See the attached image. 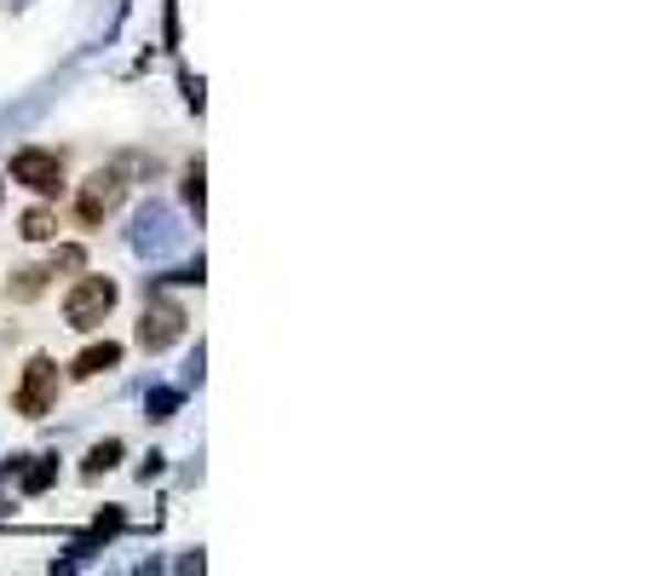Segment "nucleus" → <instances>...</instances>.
<instances>
[{
	"label": "nucleus",
	"mask_w": 656,
	"mask_h": 576,
	"mask_svg": "<svg viewBox=\"0 0 656 576\" xmlns=\"http://www.w3.org/2000/svg\"><path fill=\"white\" fill-rule=\"evenodd\" d=\"M116 312V283L110 278H81L69 289V300H64V323L69 329H98Z\"/></svg>",
	"instance_id": "obj_1"
},
{
	"label": "nucleus",
	"mask_w": 656,
	"mask_h": 576,
	"mask_svg": "<svg viewBox=\"0 0 656 576\" xmlns=\"http://www.w3.org/2000/svg\"><path fill=\"white\" fill-rule=\"evenodd\" d=\"M12 404H18V415L41 421L46 410L58 404V363L53 358H30V369H23V381L12 392Z\"/></svg>",
	"instance_id": "obj_2"
},
{
	"label": "nucleus",
	"mask_w": 656,
	"mask_h": 576,
	"mask_svg": "<svg viewBox=\"0 0 656 576\" xmlns=\"http://www.w3.org/2000/svg\"><path fill=\"white\" fill-rule=\"evenodd\" d=\"M121 196H128V185H121V173H116V167L92 173V180L81 185V196H75V219H81V225L110 219V214L121 208Z\"/></svg>",
	"instance_id": "obj_3"
},
{
	"label": "nucleus",
	"mask_w": 656,
	"mask_h": 576,
	"mask_svg": "<svg viewBox=\"0 0 656 576\" xmlns=\"http://www.w3.org/2000/svg\"><path fill=\"white\" fill-rule=\"evenodd\" d=\"M12 180L30 185L35 196H58L64 191V162L53 156V150H18V156H12Z\"/></svg>",
	"instance_id": "obj_4"
},
{
	"label": "nucleus",
	"mask_w": 656,
	"mask_h": 576,
	"mask_svg": "<svg viewBox=\"0 0 656 576\" xmlns=\"http://www.w3.org/2000/svg\"><path fill=\"white\" fill-rule=\"evenodd\" d=\"M179 335H185V312L173 306V300H150L144 323H139V346H144V352H167Z\"/></svg>",
	"instance_id": "obj_5"
},
{
	"label": "nucleus",
	"mask_w": 656,
	"mask_h": 576,
	"mask_svg": "<svg viewBox=\"0 0 656 576\" xmlns=\"http://www.w3.org/2000/svg\"><path fill=\"white\" fill-rule=\"evenodd\" d=\"M116 363H121V346L116 340H98V346H87V352L69 363V374H75V381H92V374H105Z\"/></svg>",
	"instance_id": "obj_6"
},
{
	"label": "nucleus",
	"mask_w": 656,
	"mask_h": 576,
	"mask_svg": "<svg viewBox=\"0 0 656 576\" xmlns=\"http://www.w3.org/2000/svg\"><path fill=\"white\" fill-rule=\"evenodd\" d=\"M139 248H144V254H162V248L173 242V219L162 214V208H144L139 214V237H133Z\"/></svg>",
	"instance_id": "obj_7"
},
{
	"label": "nucleus",
	"mask_w": 656,
	"mask_h": 576,
	"mask_svg": "<svg viewBox=\"0 0 656 576\" xmlns=\"http://www.w3.org/2000/svg\"><path fill=\"white\" fill-rule=\"evenodd\" d=\"M23 237H30V242H53L58 237V219L46 214V208H30V214H23Z\"/></svg>",
	"instance_id": "obj_8"
},
{
	"label": "nucleus",
	"mask_w": 656,
	"mask_h": 576,
	"mask_svg": "<svg viewBox=\"0 0 656 576\" xmlns=\"http://www.w3.org/2000/svg\"><path fill=\"white\" fill-rule=\"evenodd\" d=\"M144 410H150V421H167L173 410H179V392H173V387H156V392L144 398Z\"/></svg>",
	"instance_id": "obj_9"
},
{
	"label": "nucleus",
	"mask_w": 656,
	"mask_h": 576,
	"mask_svg": "<svg viewBox=\"0 0 656 576\" xmlns=\"http://www.w3.org/2000/svg\"><path fill=\"white\" fill-rule=\"evenodd\" d=\"M53 479H58V461H35V467H23V490H30V496H41Z\"/></svg>",
	"instance_id": "obj_10"
},
{
	"label": "nucleus",
	"mask_w": 656,
	"mask_h": 576,
	"mask_svg": "<svg viewBox=\"0 0 656 576\" xmlns=\"http://www.w3.org/2000/svg\"><path fill=\"white\" fill-rule=\"evenodd\" d=\"M46 278H53V271H18V283H12V300H35L41 289H46Z\"/></svg>",
	"instance_id": "obj_11"
},
{
	"label": "nucleus",
	"mask_w": 656,
	"mask_h": 576,
	"mask_svg": "<svg viewBox=\"0 0 656 576\" xmlns=\"http://www.w3.org/2000/svg\"><path fill=\"white\" fill-rule=\"evenodd\" d=\"M116 461H121V444H116V438H105V444H98V449H92V456H87V472H92V479H98V472H110Z\"/></svg>",
	"instance_id": "obj_12"
},
{
	"label": "nucleus",
	"mask_w": 656,
	"mask_h": 576,
	"mask_svg": "<svg viewBox=\"0 0 656 576\" xmlns=\"http://www.w3.org/2000/svg\"><path fill=\"white\" fill-rule=\"evenodd\" d=\"M185 203H190V208H196V219H201V162L185 173Z\"/></svg>",
	"instance_id": "obj_13"
},
{
	"label": "nucleus",
	"mask_w": 656,
	"mask_h": 576,
	"mask_svg": "<svg viewBox=\"0 0 656 576\" xmlns=\"http://www.w3.org/2000/svg\"><path fill=\"white\" fill-rule=\"evenodd\" d=\"M46 271H53V278H58V271H81V248H58V260Z\"/></svg>",
	"instance_id": "obj_14"
}]
</instances>
